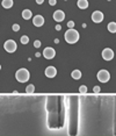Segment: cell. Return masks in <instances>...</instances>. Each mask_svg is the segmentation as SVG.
I'll return each mask as SVG.
<instances>
[{
    "mask_svg": "<svg viewBox=\"0 0 116 136\" xmlns=\"http://www.w3.org/2000/svg\"><path fill=\"white\" fill-rule=\"evenodd\" d=\"M28 42H29V37H28L27 35L21 36V43H22V44H27Z\"/></svg>",
    "mask_w": 116,
    "mask_h": 136,
    "instance_id": "17",
    "label": "cell"
},
{
    "mask_svg": "<svg viewBox=\"0 0 116 136\" xmlns=\"http://www.w3.org/2000/svg\"><path fill=\"white\" fill-rule=\"evenodd\" d=\"M34 91H35V86L34 85H28L27 86V88H26V93H28V94H30V93H34Z\"/></svg>",
    "mask_w": 116,
    "mask_h": 136,
    "instance_id": "16",
    "label": "cell"
},
{
    "mask_svg": "<svg viewBox=\"0 0 116 136\" xmlns=\"http://www.w3.org/2000/svg\"><path fill=\"white\" fill-rule=\"evenodd\" d=\"M96 77H98V80L100 83H107L110 79V73L107 70H100L98 72V75H96Z\"/></svg>",
    "mask_w": 116,
    "mask_h": 136,
    "instance_id": "3",
    "label": "cell"
},
{
    "mask_svg": "<svg viewBox=\"0 0 116 136\" xmlns=\"http://www.w3.org/2000/svg\"><path fill=\"white\" fill-rule=\"evenodd\" d=\"M31 16H33V13H31L30 9H23L22 11V18L25 19V20H29V19H31Z\"/></svg>",
    "mask_w": 116,
    "mask_h": 136,
    "instance_id": "11",
    "label": "cell"
},
{
    "mask_svg": "<svg viewBox=\"0 0 116 136\" xmlns=\"http://www.w3.org/2000/svg\"><path fill=\"white\" fill-rule=\"evenodd\" d=\"M34 47H35V48H40L41 47V41H35V42H34Z\"/></svg>",
    "mask_w": 116,
    "mask_h": 136,
    "instance_id": "20",
    "label": "cell"
},
{
    "mask_svg": "<svg viewBox=\"0 0 116 136\" xmlns=\"http://www.w3.org/2000/svg\"><path fill=\"white\" fill-rule=\"evenodd\" d=\"M45 76L48 77V78H53V77H56V75H57V70H56L55 66H48V68L45 69Z\"/></svg>",
    "mask_w": 116,
    "mask_h": 136,
    "instance_id": "9",
    "label": "cell"
},
{
    "mask_svg": "<svg viewBox=\"0 0 116 136\" xmlns=\"http://www.w3.org/2000/svg\"><path fill=\"white\" fill-rule=\"evenodd\" d=\"M43 1H44V0H36V3H37L38 5H41V4H43Z\"/></svg>",
    "mask_w": 116,
    "mask_h": 136,
    "instance_id": "24",
    "label": "cell"
},
{
    "mask_svg": "<svg viewBox=\"0 0 116 136\" xmlns=\"http://www.w3.org/2000/svg\"><path fill=\"white\" fill-rule=\"evenodd\" d=\"M77 5H78V7L80 9H86V8L88 7V1L87 0H78Z\"/></svg>",
    "mask_w": 116,
    "mask_h": 136,
    "instance_id": "12",
    "label": "cell"
},
{
    "mask_svg": "<svg viewBox=\"0 0 116 136\" xmlns=\"http://www.w3.org/2000/svg\"><path fill=\"white\" fill-rule=\"evenodd\" d=\"M29 77H30V75H29V71L27 70V69H19L18 71H16L15 73V78L18 81H20V83H26V81L29 80Z\"/></svg>",
    "mask_w": 116,
    "mask_h": 136,
    "instance_id": "2",
    "label": "cell"
},
{
    "mask_svg": "<svg viewBox=\"0 0 116 136\" xmlns=\"http://www.w3.org/2000/svg\"><path fill=\"white\" fill-rule=\"evenodd\" d=\"M93 91H94V93H99L100 92V86H94Z\"/></svg>",
    "mask_w": 116,
    "mask_h": 136,
    "instance_id": "22",
    "label": "cell"
},
{
    "mask_svg": "<svg viewBox=\"0 0 116 136\" xmlns=\"http://www.w3.org/2000/svg\"><path fill=\"white\" fill-rule=\"evenodd\" d=\"M67 27L68 28H73L74 27V22H73V21H68V22H67Z\"/></svg>",
    "mask_w": 116,
    "mask_h": 136,
    "instance_id": "21",
    "label": "cell"
},
{
    "mask_svg": "<svg viewBox=\"0 0 116 136\" xmlns=\"http://www.w3.org/2000/svg\"><path fill=\"white\" fill-rule=\"evenodd\" d=\"M33 23L35 27H42L44 25V18L42 15H35V18L33 19Z\"/></svg>",
    "mask_w": 116,
    "mask_h": 136,
    "instance_id": "10",
    "label": "cell"
},
{
    "mask_svg": "<svg viewBox=\"0 0 116 136\" xmlns=\"http://www.w3.org/2000/svg\"><path fill=\"white\" fill-rule=\"evenodd\" d=\"M49 4H50L51 6H55L56 4H57V1H56V0H49Z\"/></svg>",
    "mask_w": 116,
    "mask_h": 136,
    "instance_id": "23",
    "label": "cell"
},
{
    "mask_svg": "<svg viewBox=\"0 0 116 136\" xmlns=\"http://www.w3.org/2000/svg\"><path fill=\"white\" fill-rule=\"evenodd\" d=\"M107 28L110 33H116V22H109Z\"/></svg>",
    "mask_w": 116,
    "mask_h": 136,
    "instance_id": "13",
    "label": "cell"
},
{
    "mask_svg": "<svg viewBox=\"0 0 116 136\" xmlns=\"http://www.w3.org/2000/svg\"><path fill=\"white\" fill-rule=\"evenodd\" d=\"M64 19H65V13H64L63 11L58 9L53 13V20H56L57 22H62Z\"/></svg>",
    "mask_w": 116,
    "mask_h": 136,
    "instance_id": "8",
    "label": "cell"
},
{
    "mask_svg": "<svg viewBox=\"0 0 116 136\" xmlns=\"http://www.w3.org/2000/svg\"><path fill=\"white\" fill-rule=\"evenodd\" d=\"M4 48H5V50L7 51V53H14V51L16 50V48H18V44H16L15 41L7 40L5 42V44H4Z\"/></svg>",
    "mask_w": 116,
    "mask_h": 136,
    "instance_id": "4",
    "label": "cell"
},
{
    "mask_svg": "<svg viewBox=\"0 0 116 136\" xmlns=\"http://www.w3.org/2000/svg\"><path fill=\"white\" fill-rule=\"evenodd\" d=\"M65 41L67 43H70V44H73V43H76L77 41L79 40V33L77 32L76 29H73V28H68L67 30H66L65 33Z\"/></svg>",
    "mask_w": 116,
    "mask_h": 136,
    "instance_id": "1",
    "label": "cell"
},
{
    "mask_svg": "<svg viewBox=\"0 0 116 136\" xmlns=\"http://www.w3.org/2000/svg\"><path fill=\"white\" fill-rule=\"evenodd\" d=\"M19 29H20V26L19 25H13V30H14V32H19Z\"/></svg>",
    "mask_w": 116,
    "mask_h": 136,
    "instance_id": "19",
    "label": "cell"
},
{
    "mask_svg": "<svg viewBox=\"0 0 116 136\" xmlns=\"http://www.w3.org/2000/svg\"><path fill=\"white\" fill-rule=\"evenodd\" d=\"M92 20H93V22H95V23L102 22V21H103V13L100 12V11L93 12V14H92Z\"/></svg>",
    "mask_w": 116,
    "mask_h": 136,
    "instance_id": "6",
    "label": "cell"
},
{
    "mask_svg": "<svg viewBox=\"0 0 116 136\" xmlns=\"http://www.w3.org/2000/svg\"><path fill=\"white\" fill-rule=\"evenodd\" d=\"M43 56H44L47 59H52V58L56 56L55 49L51 48V47H48V48H45L44 50H43Z\"/></svg>",
    "mask_w": 116,
    "mask_h": 136,
    "instance_id": "5",
    "label": "cell"
},
{
    "mask_svg": "<svg viewBox=\"0 0 116 136\" xmlns=\"http://www.w3.org/2000/svg\"><path fill=\"white\" fill-rule=\"evenodd\" d=\"M61 29H62V27H61L59 25H57V26H56V30H61Z\"/></svg>",
    "mask_w": 116,
    "mask_h": 136,
    "instance_id": "25",
    "label": "cell"
},
{
    "mask_svg": "<svg viewBox=\"0 0 116 136\" xmlns=\"http://www.w3.org/2000/svg\"><path fill=\"white\" fill-rule=\"evenodd\" d=\"M102 57H103L105 60H111L114 58V51L109 48L103 49V51H102Z\"/></svg>",
    "mask_w": 116,
    "mask_h": 136,
    "instance_id": "7",
    "label": "cell"
},
{
    "mask_svg": "<svg viewBox=\"0 0 116 136\" xmlns=\"http://www.w3.org/2000/svg\"><path fill=\"white\" fill-rule=\"evenodd\" d=\"M71 76H72V78H73V79H80L81 78V71L74 70V71H72Z\"/></svg>",
    "mask_w": 116,
    "mask_h": 136,
    "instance_id": "14",
    "label": "cell"
},
{
    "mask_svg": "<svg viewBox=\"0 0 116 136\" xmlns=\"http://www.w3.org/2000/svg\"><path fill=\"white\" fill-rule=\"evenodd\" d=\"M3 6L5 8H10L13 6V0H3Z\"/></svg>",
    "mask_w": 116,
    "mask_h": 136,
    "instance_id": "15",
    "label": "cell"
},
{
    "mask_svg": "<svg viewBox=\"0 0 116 136\" xmlns=\"http://www.w3.org/2000/svg\"><path fill=\"white\" fill-rule=\"evenodd\" d=\"M79 92H80V93H86V92H87V87H86L85 85L80 86V87H79Z\"/></svg>",
    "mask_w": 116,
    "mask_h": 136,
    "instance_id": "18",
    "label": "cell"
}]
</instances>
